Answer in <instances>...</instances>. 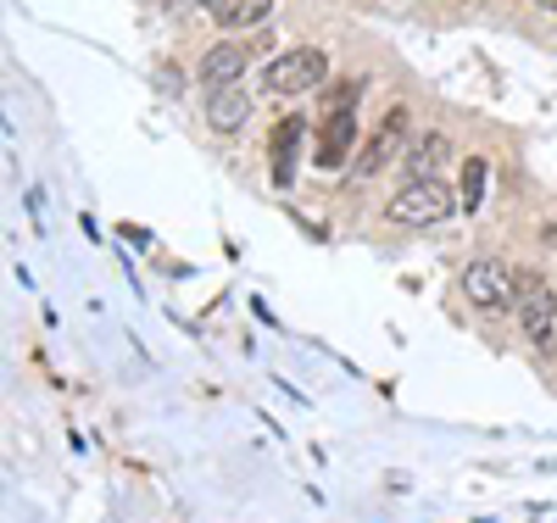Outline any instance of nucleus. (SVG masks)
<instances>
[{
    "instance_id": "f257e3e1",
    "label": "nucleus",
    "mask_w": 557,
    "mask_h": 523,
    "mask_svg": "<svg viewBox=\"0 0 557 523\" xmlns=\"http://www.w3.org/2000/svg\"><path fill=\"white\" fill-rule=\"evenodd\" d=\"M457 207V196L441 184V178H424V184H407V189H396L391 196V223H401V228H430V223H441L446 212Z\"/></svg>"
},
{
    "instance_id": "f03ea898",
    "label": "nucleus",
    "mask_w": 557,
    "mask_h": 523,
    "mask_svg": "<svg viewBox=\"0 0 557 523\" xmlns=\"http://www.w3.org/2000/svg\"><path fill=\"white\" fill-rule=\"evenodd\" d=\"M323 78H330V57L312 51V45H301V51H285V57L268 62L262 89H268V95H307V89H318Z\"/></svg>"
},
{
    "instance_id": "7ed1b4c3",
    "label": "nucleus",
    "mask_w": 557,
    "mask_h": 523,
    "mask_svg": "<svg viewBox=\"0 0 557 523\" xmlns=\"http://www.w3.org/2000/svg\"><path fill=\"white\" fill-rule=\"evenodd\" d=\"M462 296H469L474 307H513L519 301V273L507 267L502 257H474L469 267H462Z\"/></svg>"
},
{
    "instance_id": "20e7f679",
    "label": "nucleus",
    "mask_w": 557,
    "mask_h": 523,
    "mask_svg": "<svg viewBox=\"0 0 557 523\" xmlns=\"http://www.w3.org/2000/svg\"><path fill=\"white\" fill-rule=\"evenodd\" d=\"M519 317H524V335L530 340H552V323H557V290L546 278H535V273H519Z\"/></svg>"
},
{
    "instance_id": "39448f33",
    "label": "nucleus",
    "mask_w": 557,
    "mask_h": 523,
    "mask_svg": "<svg viewBox=\"0 0 557 523\" xmlns=\"http://www.w3.org/2000/svg\"><path fill=\"white\" fill-rule=\"evenodd\" d=\"M407 146V112L396 107V112H385V123L374 128V139L362 146V157H357V173L362 178H374V173H385L391 167V157Z\"/></svg>"
},
{
    "instance_id": "423d86ee",
    "label": "nucleus",
    "mask_w": 557,
    "mask_h": 523,
    "mask_svg": "<svg viewBox=\"0 0 557 523\" xmlns=\"http://www.w3.org/2000/svg\"><path fill=\"white\" fill-rule=\"evenodd\" d=\"M246 62H251L246 45L240 39H223V45H212V51L201 57V84L207 89H235L246 78Z\"/></svg>"
},
{
    "instance_id": "0eeeda50",
    "label": "nucleus",
    "mask_w": 557,
    "mask_h": 523,
    "mask_svg": "<svg viewBox=\"0 0 557 523\" xmlns=\"http://www.w3.org/2000/svg\"><path fill=\"white\" fill-rule=\"evenodd\" d=\"M246 117H251V95L235 84V89H212L207 95V123L218 128V134H240L246 128Z\"/></svg>"
},
{
    "instance_id": "6e6552de",
    "label": "nucleus",
    "mask_w": 557,
    "mask_h": 523,
    "mask_svg": "<svg viewBox=\"0 0 557 523\" xmlns=\"http://www.w3.org/2000/svg\"><path fill=\"white\" fill-rule=\"evenodd\" d=\"M301 128H307V117H278V128H273L268 157H273V184H278V189H285V184L296 178V146H301Z\"/></svg>"
},
{
    "instance_id": "1a4fd4ad",
    "label": "nucleus",
    "mask_w": 557,
    "mask_h": 523,
    "mask_svg": "<svg viewBox=\"0 0 557 523\" xmlns=\"http://www.w3.org/2000/svg\"><path fill=\"white\" fill-rule=\"evenodd\" d=\"M351 139H357V117H351V112H330V117H323V134H318V167H341L346 151H351Z\"/></svg>"
},
{
    "instance_id": "9d476101",
    "label": "nucleus",
    "mask_w": 557,
    "mask_h": 523,
    "mask_svg": "<svg viewBox=\"0 0 557 523\" xmlns=\"http://www.w3.org/2000/svg\"><path fill=\"white\" fill-rule=\"evenodd\" d=\"M446 162H451V146H446L441 134H424V139L407 151L401 173H407V184H424V178H435V167H446Z\"/></svg>"
},
{
    "instance_id": "9b49d317",
    "label": "nucleus",
    "mask_w": 557,
    "mask_h": 523,
    "mask_svg": "<svg viewBox=\"0 0 557 523\" xmlns=\"http://www.w3.org/2000/svg\"><path fill=\"white\" fill-rule=\"evenodd\" d=\"M273 12V0H212V17L223 23V28H251V23H262Z\"/></svg>"
},
{
    "instance_id": "f8f14e48",
    "label": "nucleus",
    "mask_w": 557,
    "mask_h": 523,
    "mask_svg": "<svg viewBox=\"0 0 557 523\" xmlns=\"http://www.w3.org/2000/svg\"><path fill=\"white\" fill-rule=\"evenodd\" d=\"M485 173H491V162H485V157H469V162H462L457 212H480V196H485Z\"/></svg>"
},
{
    "instance_id": "ddd939ff",
    "label": "nucleus",
    "mask_w": 557,
    "mask_h": 523,
    "mask_svg": "<svg viewBox=\"0 0 557 523\" xmlns=\"http://www.w3.org/2000/svg\"><path fill=\"white\" fill-rule=\"evenodd\" d=\"M157 84H162V95H178V89H184V84H178V67H162Z\"/></svg>"
},
{
    "instance_id": "4468645a",
    "label": "nucleus",
    "mask_w": 557,
    "mask_h": 523,
    "mask_svg": "<svg viewBox=\"0 0 557 523\" xmlns=\"http://www.w3.org/2000/svg\"><path fill=\"white\" fill-rule=\"evenodd\" d=\"M541 7H552V12H557V0H541Z\"/></svg>"
},
{
    "instance_id": "2eb2a0df",
    "label": "nucleus",
    "mask_w": 557,
    "mask_h": 523,
    "mask_svg": "<svg viewBox=\"0 0 557 523\" xmlns=\"http://www.w3.org/2000/svg\"><path fill=\"white\" fill-rule=\"evenodd\" d=\"M190 7H196V0H190ZM207 7H212V0H207Z\"/></svg>"
}]
</instances>
